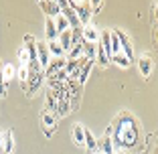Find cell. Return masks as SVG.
I'll return each instance as SVG.
<instances>
[{
    "mask_svg": "<svg viewBox=\"0 0 158 154\" xmlns=\"http://www.w3.org/2000/svg\"><path fill=\"white\" fill-rule=\"evenodd\" d=\"M112 33V37H110V43H112V57L118 55V53H122V45H120V39H118L116 31H110Z\"/></svg>",
    "mask_w": 158,
    "mask_h": 154,
    "instance_id": "obj_26",
    "label": "cell"
},
{
    "mask_svg": "<svg viewBox=\"0 0 158 154\" xmlns=\"http://www.w3.org/2000/svg\"><path fill=\"white\" fill-rule=\"evenodd\" d=\"M45 35H47V39H49V43L51 41H57V28H55V20L53 19H47V23H45Z\"/></svg>",
    "mask_w": 158,
    "mask_h": 154,
    "instance_id": "obj_20",
    "label": "cell"
},
{
    "mask_svg": "<svg viewBox=\"0 0 158 154\" xmlns=\"http://www.w3.org/2000/svg\"><path fill=\"white\" fill-rule=\"evenodd\" d=\"M71 136H73V144H75V146H79V148H85V136H83V126H81V124H75V126H73Z\"/></svg>",
    "mask_w": 158,
    "mask_h": 154,
    "instance_id": "obj_15",
    "label": "cell"
},
{
    "mask_svg": "<svg viewBox=\"0 0 158 154\" xmlns=\"http://www.w3.org/2000/svg\"><path fill=\"white\" fill-rule=\"evenodd\" d=\"M65 63H67V59H53V61H49V67L45 69L47 79H53V77H55L59 71L65 69Z\"/></svg>",
    "mask_w": 158,
    "mask_h": 154,
    "instance_id": "obj_10",
    "label": "cell"
},
{
    "mask_svg": "<svg viewBox=\"0 0 158 154\" xmlns=\"http://www.w3.org/2000/svg\"><path fill=\"white\" fill-rule=\"evenodd\" d=\"M19 79L27 83V79H28V67H19Z\"/></svg>",
    "mask_w": 158,
    "mask_h": 154,
    "instance_id": "obj_28",
    "label": "cell"
},
{
    "mask_svg": "<svg viewBox=\"0 0 158 154\" xmlns=\"http://www.w3.org/2000/svg\"><path fill=\"white\" fill-rule=\"evenodd\" d=\"M81 57H83V41H81V43H75L73 47H71V51L67 53V59H69V61L81 59Z\"/></svg>",
    "mask_w": 158,
    "mask_h": 154,
    "instance_id": "obj_22",
    "label": "cell"
},
{
    "mask_svg": "<svg viewBox=\"0 0 158 154\" xmlns=\"http://www.w3.org/2000/svg\"><path fill=\"white\" fill-rule=\"evenodd\" d=\"M55 20V28H57V35H61V33H65V31H69V23H67V19L63 16V14H59L57 19H53Z\"/></svg>",
    "mask_w": 158,
    "mask_h": 154,
    "instance_id": "obj_24",
    "label": "cell"
},
{
    "mask_svg": "<svg viewBox=\"0 0 158 154\" xmlns=\"http://www.w3.org/2000/svg\"><path fill=\"white\" fill-rule=\"evenodd\" d=\"M14 75H16V69H14V65H10V63H4V65H2V81H4V85L10 83V79H12Z\"/></svg>",
    "mask_w": 158,
    "mask_h": 154,
    "instance_id": "obj_21",
    "label": "cell"
},
{
    "mask_svg": "<svg viewBox=\"0 0 158 154\" xmlns=\"http://www.w3.org/2000/svg\"><path fill=\"white\" fill-rule=\"evenodd\" d=\"M89 4H91V12H95V10H102V2H98V0H93V2H89Z\"/></svg>",
    "mask_w": 158,
    "mask_h": 154,
    "instance_id": "obj_30",
    "label": "cell"
},
{
    "mask_svg": "<svg viewBox=\"0 0 158 154\" xmlns=\"http://www.w3.org/2000/svg\"><path fill=\"white\" fill-rule=\"evenodd\" d=\"M156 35H158V31H156ZM156 41H158V37H156Z\"/></svg>",
    "mask_w": 158,
    "mask_h": 154,
    "instance_id": "obj_34",
    "label": "cell"
},
{
    "mask_svg": "<svg viewBox=\"0 0 158 154\" xmlns=\"http://www.w3.org/2000/svg\"><path fill=\"white\" fill-rule=\"evenodd\" d=\"M98 150L102 154H114V152H116L114 142H112V136H106V134H103L102 140H98Z\"/></svg>",
    "mask_w": 158,
    "mask_h": 154,
    "instance_id": "obj_14",
    "label": "cell"
},
{
    "mask_svg": "<svg viewBox=\"0 0 158 154\" xmlns=\"http://www.w3.org/2000/svg\"><path fill=\"white\" fill-rule=\"evenodd\" d=\"M114 154H128V152H126V150H116Z\"/></svg>",
    "mask_w": 158,
    "mask_h": 154,
    "instance_id": "obj_32",
    "label": "cell"
},
{
    "mask_svg": "<svg viewBox=\"0 0 158 154\" xmlns=\"http://www.w3.org/2000/svg\"><path fill=\"white\" fill-rule=\"evenodd\" d=\"M37 57H39V63H41V67H43V69H47V67H49V61H51V53H49L47 43L37 41Z\"/></svg>",
    "mask_w": 158,
    "mask_h": 154,
    "instance_id": "obj_8",
    "label": "cell"
},
{
    "mask_svg": "<svg viewBox=\"0 0 158 154\" xmlns=\"http://www.w3.org/2000/svg\"><path fill=\"white\" fill-rule=\"evenodd\" d=\"M47 47H49V53H51L55 59H65V51H63V47L59 45V41L47 43Z\"/></svg>",
    "mask_w": 158,
    "mask_h": 154,
    "instance_id": "obj_18",
    "label": "cell"
},
{
    "mask_svg": "<svg viewBox=\"0 0 158 154\" xmlns=\"http://www.w3.org/2000/svg\"><path fill=\"white\" fill-rule=\"evenodd\" d=\"M16 55H19V65L20 67H28V53H27V49L20 47Z\"/></svg>",
    "mask_w": 158,
    "mask_h": 154,
    "instance_id": "obj_27",
    "label": "cell"
},
{
    "mask_svg": "<svg viewBox=\"0 0 158 154\" xmlns=\"http://www.w3.org/2000/svg\"><path fill=\"white\" fill-rule=\"evenodd\" d=\"M39 4H41L43 12L47 14V19H57V16L61 14V8H59V0H57V2H49V0H41Z\"/></svg>",
    "mask_w": 158,
    "mask_h": 154,
    "instance_id": "obj_9",
    "label": "cell"
},
{
    "mask_svg": "<svg viewBox=\"0 0 158 154\" xmlns=\"http://www.w3.org/2000/svg\"><path fill=\"white\" fill-rule=\"evenodd\" d=\"M69 6L73 8V12L77 14L79 23H81V27H85V24H89V20H91V4L89 2H81V0H69Z\"/></svg>",
    "mask_w": 158,
    "mask_h": 154,
    "instance_id": "obj_2",
    "label": "cell"
},
{
    "mask_svg": "<svg viewBox=\"0 0 158 154\" xmlns=\"http://www.w3.org/2000/svg\"><path fill=\"white\" fill-rule=\"evenodd\" d=\"M59 45L63 47V51H67V53L71 51V47H73V35H71V28L59 35Z\"/></svg>",
    "mask_w": 158,
    "mask_h": 154,
    "instance_id": "obj_16",
    "label": "cell"
},
{
    "mask_svg": "<svg viewBox=\"0 0 158 154\" xmlns=\"http://www.w3.org/2000/svg\"><path fill=\"white\" fill-rule=\"evenodd\" d=\"M154 16H156V19H158V2H156V4H154Z\"/></svg>",
    "mask_w": 158,
    "mask_h": 154,
    "instance_id": "obj_31",
    "label": "cell"
},
{
    "mask_svg": "<svg viewBox=\"0 0 158 154\" xmlns=\"http://www.w3.org/2000/svg\"><path fill=\"white\" fill-rule=\"evenodd\" d=\"M95 55H98V45H93V43H85V41H83V59L95 61Z\"/></svg>",
    "mask_w": 158,
    "mask_h": 154,
    "instance_id": "obj_19",
    "label": "cell"
},
{
    "mask_svg": "<svg viewBox=\"0 0 158 154\" xmlns=\"http://www.w3.org/2000/svg\"><path fill=\"white\" fill-rule=\"evenodd\" d=\"M95 154H102V152H95Z\"/></svg>",
    "mask_w": 158,
    "mask_h": 154,
    "instance_id": "obj_35",
    "label": "cell"
},
{
    "mask_svg": "<svg viewBox=\"0 0 158 154\" xmlns=\"http://www.w3.org/2000/svg\"><path fill=\"white\" fill-rule=\"evenodd\" d=\"M116 31V35H118V39H120V45H122V53H124L128 59H134V49H132V43H130V39H128V35L122 31V28H114Z\"/></svg>",
    "mask_w": 158,
    "mask_h": 154,
    "instance_id": "obj_6",
    "label": "cell"
},
{
    "mask_svg": "<svg viewBox=\"0 0 158 154\" xmlns=\"http://www.w3.org/2000/svg\"><path fill=\"white\" fill-rule=\"evenodd\" d=\"M71 112V95L67 94V89H63L59 95V99H57V112L55 116L61 118V116H67V114Z\"/></svg>",
    "mask_w": 158,
    "mask_h": 154,
    "instance_id": "obj_4",
    "label": "cell"
},
{
    "mask_svg": "<svg viewBox=\"0 0 158 154\" xmlns=\"http://www.w3.org/2000/svg\"><path fill=\"white\" fill-rule=\"evenodd\" d=\"M95 61H98L102 67H107V65H110V57H107V53L102 49V45H98V55H95Z\"/></svg>",
    "mask_w": 158,
    "mask_h": 154,
    "instance_id": "obj_25",
    "label": "cell"
},
{
    "mask_svg": "<svg viewBox=\"0 0 158 154\" xmlns=\"http://www.w3.org/2000/svg\"><path fill=\"white\" fill-rule=\"evenodd\" d=\"M59 8H61V14L67 19L71 31H75V28H81V23H79L77 14L73 12V8L69 6V2H67V0H59Z\"/></svg>",
    "mask_w": 158,
    "mask_h": 154,
    "instance_id": "obj_3",
    "label": "cell"
},
{
    "mask_svg": "<svg viewBox=\"0 0 158 154\" xmlns=\"http://www.w3.org/2000/svg\"><path fill=\"white\" fill-rule=\"evenodd\" d=\"M55 120H57L55 114L43 110V114H41V124H43V132H45L47 138H51L53 132H55Z\"/></svg>",
    "mask_w": 158,
    "mask_h": 154,
    "instance_id": "obj_5",
    "label": "cell"
},
{
    "mask_svg": "<svg viewBox=\"0 0 158 154\" xmlns=\"http://www.w3.org/2000/svg\"><path fill=\"white\" fill-rule=\"evenodd\" d=\"M81 39H83L85 43H93V45H98V41H99V33H98V28L93 27L91 23L85 24V27H83V35H81Z\"/></svg>",
    "mask_w": 158,
    "mask_h": 154,
    "instance_id": "obj_12",
    "label": "cell"
},
{
    "mask_svg": "<svg viewBox=\"0 0 158 154\" xmlns=\"http://www.w3.org/2000/svg\"><path fill=\"white\" fill-rule=\"evenodd\" d=\"M2 94H6V85H4V81H2V63H0V95Z\"/></svg>",
    "mask_w": 158,
    "mask_h": 154,
    "instance_id": "obj_29",
    "label": "cell"
},
{
    "mask_svg": "<svg viewBox=\"0 0 158 154\" xmlns=\"http://www.w3.org/2000/svg\"><path fill=\"white\" fill-rule=\"evenodd\" d=\"M138 69H140V73L144 75V77H150V75H152V69H154L152 59H150L148 55H142L138 59Z\"/></svg>",
    "mask_w": 158,
    "mask_h": 154,
    "instance_id": "obj_13",
    "label": "cell"
},
{
    "mask_svg": "<svg viewBox=\"0 0 158 154\" xmlns=\"http://www.w3.org/2000/svg\"><path fill=\"white\" fill-rule=\"evenodd\" d=\"M156 154H158V152H156Z\"/></svg>",
    "mask_w": 158,
    "mask_h": 154,
    "instance_id": "obj_36",
    "label": "cell"
},
{
    "mask_svg": "<svg viewBox=\"0 0 158 154\" xmlns=\"http://www.w3.org/2000/svg\"><path fill=\"white\" fill-rule=\"evenodd\" d=\"M43 83V71H39V73H33V71H28V79H27V94L33 95L39 91V87H41Z\"/></svg>",
    "mask_w": 158,
    "mask_h": 154,
    "instance_id": "obj_7",
    "label": "cell"
},
{
    "mask_svg": "<svg viewBox=\"0 0 158 154\" xmlns=\"http://www.w3.org/2000/svg\"><path fill=\"white\" fill-rule=\"evenodd\" d=\"M0 150H2V130H0Z\"/></svg>",
    "mask_w": 158,
    "mask_h": 154,
    "instance_id": "obj_33",
    "label": "cell"
},
{
    "mask_svg": "<svg viewBox=\"0 0 158 154\" xmlns=\"http://www.w3.org/2000/svg\"><path fill=\"white\" fill-rule=\"evenodd\" d=\"M138 140V122L130 116V114H120V118L116 120V134H112L114 148H130Z\"/></svg>",
    "mask_w": 158,
    "mask_h": 154,
    "instance_id": "obj_1",
    "label": "cell"
},
{
    "mask_svg": "<svg viewBox=\"0 0 158 154\" xmlns=\"http://www.w3.org/2000/svg\"><path fill=\"white\" fill-rule=\"evenodd\" d=\"M2 154H14V136L12 130L2 132Z\"/></svg>",
    "mask_w": 158,
    "mask_h": 154,
    "instance_id": "obj_11",
    "label": "cell"
},
{
    "mask_svg": "<svg viewBox=\"0 0 158 154\" xmlns=\"http://www.w3.org/2000/svg\"><path fill=\"white\" fill-rule=\"evenodd\" d=\"M110 63H116L118 67H122V69H126V67H130V59L124 55V53H118V55L110 57Z\"/></svg>",
    "mask_w": 158,
    "mask_h": 154,
    "instance_id": "obj_23",
    "label": "cell"
},
{
    "mask_svg": "<svg viewBox=\"0 0 158 154\" xmlns=\"http://www.w3.org/2000/svg\"><path fill=\"white\" fill-rule=\"evenodd\" d=\"M83 136H85V148H87L89 152H98V138H95L87 128H83Z\"/></svg>",
    "mask_w": 158,
    "mask_h": 154,
    "instance_id": "obj_17",
    "label": "cell"
}]
</instances>
